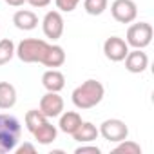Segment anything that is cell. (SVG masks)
I'll return each mask as SVG.
<instances>
[{"instance_id":"obj_22","label":"cell","mask_w":154,"mask_h":154,"mask_svg":"<svg viewBox=\"0 0 154 154\" xmlns=\"http://www.w3.org/2000/svg\"><path fill=\"white\" fill-rule=\"evenodd\" d=\"M54 4L58 8V11H63V13H71L76 9V6L80 4V0H54Z\"/></svg>"},{"instance_id":"obj_15","label":"cell","mask_w":154,"mask_h":154,"mask_svg":"<svg viewBox=\"0 0 154 154\" xmlns=\"http://www.w3.org/2000/svg\"><path fill=\"white\" fill-rule=\"evenodd\" d=\"M98 127L91 122H82V125L76 129L71 136L76 140V141H80V143H91L98 138Z\"/></svg>"},{"instance_id":"obj_3","label":"cell","mask_w":154,"mask_h":154,"mask_svg":"<svg viewBox=\"0 0 154 154\" xmlns=\"http://www.w3.org/2000/svg\"><path fill=\"white\" fill-rule=\"evenodd\" d=\"M49 44L45 40H38V38H26L17 45L15 54L24 62V63H42L44 54L47 51Z\"/></svg>"},{"instance_id":"obj_16","label":"cell","mask_w":154,"mask_h":154,"mask_svg":"<svg viewBox=\"0 0 154 154\" xmlns=\"http://www.w3.org/2000/svg\"><path fill=\"white\" fill-rule=\"evenodd\" d=\"M56 134H58V131H56V127L47 120L44 125H40L35 132H33V136H35V140L40 143V145H49V143H53L54 140H56Z\"/></svg>"},{"instance_id":"obj_4","label":"cell","mask_w":154,"mask_h":154,"mask_svg":"<svg viewBox=\"0 0 154 154\" xmlns=\"http://www.w3.org/2000/svg\"><path fill=\"white\" fill-rule=\"evenodd\" d=\"M152 26L149 22H140V24H132L127 29V45L134 47V49H145L147 45H150L152 42Z\"/></svg>"},{"instance_id":"obj_24","label":"cell","mask_w":154,"mask_h":154,"mask_svg":"<svg viewBox=\"0 0 154 154\" xmlns=\"http://www.w3.org/2000/svg\"><path fill=\"white\" fill-rule=\"evenodd\" d=\"M15 152H17V154H35L36 149H35V145H31V143H24V145H20V147H15Z\"/></svg>"},{"instance_id":"obj_23","label":"cell","mask_w":154,"mask_h":154,"mask_svg":"<svg viewBox=\"0 0 154 154\" xmlns=\"http://www.w3.org/2000/svg\"><path fill=\"white\" fill-rule=\"evenodd\" d=\"M74 152L76 154H100V147H96V145H82Z\"/></svg>"},{"instance_id":"obj_17","label":"cell","mask_w":154,"mask_h":154,"mask_svg":"<svg viewBox=\"0 0 154 154\" xmlns=\"http://www.w3.org/2000/svg\"><path fill=\"white\" fill-rule=\"evenodd\" d=\"M17 103V89L9 82H0V109H11Z\"/></svg>"},{"instance_id":"obj_10","label":"cell","mask_w":154,"mask_h":154,"mask_svg":"<svg viewBox=\"0 0 154 154\" xmlns=\"http://www.w3.org/2000/svg\"><path fill=\"white\" fill-rule=\"evenodd\" d=\"M123 60H125L127 71H129V72H134V74H140V72H143V71L149 67V56H147V53H143L141 49L129 51Z\"/></svg>"},{"instance_id":"obj_13","label":"cell","mask_w":154,"mask_h":154,"mask_svg":"<svg viewBox=\"0 0 154 154\" xmlns=\"http://www.w3.org/2000/svg\"><path fill=\"white\" fill-rule=\"evenodd\" d=\"M42 63L45 67H51V69L63 65L65 63V51H63V47L62 45H56V44H53V45L49 44V47H47V51L44 54Z\"/></svg>"},{"instance_id":"obj_9","label":"cell","mask_w":154,"mask_h":154,"mask_svg":"<svg viewBox=\"0 0 154 154\" xmlns=\"http://www.w3.org/2000/svg\"><path fill=\"white\" fill-rule=\"evenodd\" d=\"M103 53H105L107 60H111V62H123V58L129 53V45H127V42L123 38L111 36L103 44Z\"/></svg>"},{"instance_id":"obj_14","label":"cell","mask_w":154,"mask_h":154,"mask_svg":"<svg viewBox=\"0 0 154 154\" xmlns=\"http://www.w3.org/2000/svg\"><path fill=\"white\" fill-rule=\"evenodd\" d=\"M82 125V116L74 111H67L60 114V122H58V129L65 134H72L76 129Z\"/></svg>"},{"instance_id":"obj_18","label":"cell","mask_w":154,"mask_h":154,"mask_svg":"<svg viewBox=\"0 0 154 154\" xmlns=\"http://www.w3.org/2000/svg\"><path fill=\"white\" fill-rule=\"evenodd\" d=\"M47 120H49V118L44 116V114L40 112V109H31V111L26 112V127H27V131H29L31 134H33L40 125H44Z\"/></svg>"},{"instance_id":"obj_19","label":"cell","mask_w":154,"mask_h":154,"mask_svg":"<svg viewBox=\"0 0 154 154\" xmlns=\"http://www.w3.org/2000/svg\"><path fill=\"white\" fill-rule=\"evenodd\" d=\"M15 51H17V47H15L13 40H9V38L0 40V65L9 63L15 56Z\"/></svg>"},{"instance_id":"obj_21","label":"cell","mask_w":154,"mask_h":154,"mask_svg":"<svg viewBox=\"0 0 154 154\" xmlns=\"http://www.w3.org/2000/svg\"><path fill=\"white\" fill-rule=\"evenodd\" d=\"M114 154H141V147L136 143V141H131V140H122L118 141V145L114 147L112 150Z\"/></svg>"},{"instance_id":"obj_25","label":"cell","mask_w":154,"mask_h":154,"mask_svg":"<svg viewBox=\"0 0 154 154\" xmlns=\"http://www.w3.org/2000/svg\"><path fill=\"white\" fill-rule=\"evenodd\" d=\"M27 4H31L33 8H47L51 0H27Z\"/></svg>"},{"instance_id":"obj_2","label":"cell","mask_w":154,"mask_h":154,"mask_svg":"<svg viewBox=\"0 0 154 154\" xmlns=\"http://www.w3.org/2000/svg\"><path fill=\"white\" fill-rule=\"evenodd\" d=\"M20 134H22L20 122L11 114L0 112V154L13 152L20 141Z\"/></svg>"},{"instance_id":"obj_7","label":"cell","mask_w":154,"mask_h":154,"mask_svg":"<svg viewBox=\"0 0 154 154\" xmlns=\"http://www.w3.org/2000/svg\"><path fill=\"white\" fill-rule=\"evenodd\" d=\"M42 29L44 35L47 38H51L53 42L58 40L63 35V17L60 11H47L44 20H42Z\"/></svg>"},{"instance_id":"obj_20","label":"cell","mask_w":154,"mask_h":154,"mask_svg":"<svg viewBox=\"0 0 154 154\" xmlns=\"http://www.w3.org/2000/svg\"><path fill=\"white\" fill-rule=\"evenodd\" d=\"M109 6V0H84V9L87 15H93V17H98L102 15Z\"/></svg>"},{"instance_id":"obj_12","label":"cell","mask_w":154,"mask_h":154,"mask_svg":"<svg viewBox=\"0 0 154 154\" xmlns=\"http://www.w3.org/2000/svg\"><path fill=\"white\" fill-rule=\"evenodd\" d=\"M13 24L20 31H33L38 26V17L29 9H20L13 15Z\"/></svg>"},{"instance_id":"obj_11","label":"cell","mask_w":154,"mask_h":154,"mask_svg":"<svg viewBox=\"0 0 154 154\" xmlns=\"http://www.w3.org/2000/svg\"><path fill=\"white\" fill-rule=\"evenodd\" d=\"M42 85L51 93H60L65 87V76L58 69H49L42 74Z\"/></svg>"},{"instance_id":"obj_6","label":"cell","mask_w":154,"mask_h":154,"mask_svg":"<svg viewBox=\"0 0 154 154\" xmlns=\"http://www.w3.org/2000/svg\"><path fill=\"white\" fill-rule=\"evenodd\" d=\"M112 18L120 24H131L138 17V8L132 0H114L111 4Z\"/></svg>"},{"instance_id":"obj_1","label":"cell","mask_w":154,"mask_h":154,"mask_svg":"<svg viewBox=\"0 0 154 154\" xmlns=\"http://www.w3.org/2000/svg\"><path fill=\"white\" fill-rule=\"evenodd\" d=\"M103 96H105V89H103L102 82H98V80H85L82 85H78L72 91L71 100H72L74 107L85 111V109L96 107L103 100Z\"/></svg>"},{"instance_id":"obj_5","label":"cell","mask_w":154,"mask_h":154,"mask_svg":"<svg viewBox=\"0 0 154 154\" xmlns=\"http://www.w3.org/2000/svg\"><path fill=\"white\" fill-rule=\"evenodd\" d=\"M98 132L103 136V140L111 141V143H118L122 140H125L129 136V127L125 125L123 120H118V118H111V120H105Z\"/></svg>"},{"instance_id":"obj_26","label":"cell","mask_w":154,"mask_h":154,"mask_svg":"<svg viewBox=\"0 0 154 154\" xmlns=\"http://www.w3.org/2000/svg\"><path fill=\"white\" fill-rule=\"evenodd\" d=\"M6 4H9V6H13V8H20V6H24L27 0H4Z\"/></svg>"},{"instance_id":"obj_8","label":"cell","mask_w":154,"mask_h":154,"mask_svg":"<svg viewBox=\"0 0 154 154\" xmlns=\"http://www.w3.org/2000/svg\"><path fill=\"white\" fill-rule=\"evenodd\" d=\"M40 112L47 118H58L63 112V98L58 93L47 91L40 100Z\"/></svg>"}]
</instances>
